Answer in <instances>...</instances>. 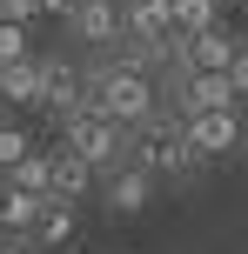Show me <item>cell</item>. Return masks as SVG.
Returning a JSON list of instances; mask_svg holds the SVG:
<instances>
[{
  "mask_svg": "<svg viewBox=\"0 0 248 254\" xmlns=\"http://www.w3.org/2000/svg\"><path fill=\"white\" fill-rule=\"evenodd\" d=\"M67 147H74L81 161H94V167H101V161H114V154L128 147V127L87 101V107H74V114H67Z\"/></svg>",
  "mask_w": 248,
  "mask_h": 254,
  "instance_id": "3",
  "label": "cell"
},
{
  "mask_svg": "<svg viewBox=\"0 0 248 254\" xmlns=\"http://www.w3.org/2000/svg\"><path fill=\"white\" fill-rule=\"evenodd\" d=\"M215 7H222V0H168V20H174V34H208V27H222L215 20Z\"/></svg>",
  "mask_w": 248,
  "mask_h": 254,
  "instance_id": "13",
  "label": "cell"
},
{
  "mask_svg": "<svg viewBox=\"0 0 248 254\" xmlns=\"http://www.w3.org/2000/svg\"><path fill=\"white\" fill-rule=\"evenodd\" d=\"M40 207H47V194H27V188H7V194H0V221L20 228V234L40 221Z\"/></svg>",
  "mask_w": 248,
  "mask_h": 254,
  "instance_id": "15",
  "label": "cell"
},
{
  "mask_svg": "<svg viewBox=\"0 0 248 254\" xmlns=\"http://www.w3.org/2000/svg\"><path fill=\"white\" fill-rule=\"evenodd\" d=\"M87 181H94V161H81V154L61 140V154H54V174H47V194H54V201H81V194H87Z\"/></svg>",
  "mask_w": 248,
  "mask_h": 254,
  "instance_id": "9",
  "label": "cell"
},
{
  "mask_svg": "<svg viewBox=\"0 0 248 254\" xmlns=\"http://www.w3.org/2000/svg\"><path fill=\"white\" fill-rule=\"evenodd\" d=\"M228 80H235V101H248V47H235V61H228Z\"/></svg>",
  "mask_w": 248,
  "mask_h": 254,
  "instance_id": "20",
  "label": "cell"
},
{
  "mask_svg": "<svg viewBox=\"0 0 248 254\" xmlns=\"http://www.w3.org/2000/svg\"><path fill=\"white\" fill-rule=\"evenodd\" d=\"M188 147H195V154H228V147H242V121H235V107L188 114Z\"/></svg>",
  "mask_w": 248,
  "mask_h": 254,
  "instance_id": "5",
  "label": "cell"
},
{
  "mask_svg": "<svg viewBox=\"0 0 248 254\" xmlns=\"http://www.w3.org/2000/svg\"><path fill=\"white\" fill-rule=\"evenodd\" d=\"M47 174H54V154H27V161L13 167V188H27V194H47Z\"/></svg>",
  "mask_w": 248,
  "mask_h": 254,
  "instance_id": "16",
  "label": "cell"
},
{
  "mask_svg": "<svg viewBox=\"0 0 248 254\" xmlns=\"http://www.w3.org/2000/svg\"><path fill=\"white\" fill-rule=\"evenodd\" d=\"M107 194H114V207H121V214H134V207H148V167L121 161V174L107 181Z\"/></svg>",
  "mask_w": 248,
  "mask_h": 254,
  "instance_id": "14",
  "label": "cell"
},
{
  "mask_svg": "<svg viewBox=\"0 0 248 254\" xmlns=\"http://www.w3.org/2000/svg\"><path fill=\"white\" fill-rule=\"evenodd\" d=\"M67 27H74L87 47H107V40L128 27V13H121V0H74V13H67Z\"/></svg>",
  "mask_w": 248,
  "mask_h": 254,
  "instance_id": "7",
  "label": "cell"
},
{
  "mask_svg": "<svg viewBox=\"0 0 248 254\" xmlns=\"http://www.w3.org/2000/svg\"><path fill=\"white\" fill-rule=\"evenodd\" d=\"M0 101H13V107H40V61H34V54L0 61Z\"/></svg>",
  "mask_w": 248,
  "mask_h": 254,
  "instance_id": "10",
  "label": "cell"
},
{
  "mask_svg": "<svg viewBox=\"0 0 248 254\" xmlns=\"http://www.w3.org/2000/svg\"><path fill=\"white\" fill-rule=\"evenodd\" d=\"M27 234H34L40 248H61L67 234H74V201H54V194H47V207H40V221H34Z\"/></svg>",
  "mask_w": 248,
  "mask_h": 254,
  "instance_id": "12",
  "label": "cell"
},
{
  "mask_svg": "<svg viewBox=\"0 0 248 254\" xmlns=\"http://www.w3.org/2000/svg\"><path fill=\"white\" fill-rule=\"evenodd\" d=\"M40 13H74V0H40Z\"/></svg>",
  "mask_w": 248,
  "mask_h": 254,
  "instance_id": "21",
  "label": "cell"
},
{
  "mask_svg": "<svg viewBox=\"0 0 248 254\" xmlns=\"http://www.w3.org/2000/svg\"><path fill=\"white\" fill-rule=\"evenodd\" d=\"M208 107H235V80L228 74H181V114H208Z\"/></svg>",
  "mask_w": 248,
  "mask_h": 254,
  "instance_id": "8",
  "label": "cell"
},
{
  "mask_svg": "<svg viewBox=\"0 0 248 254\" xmlns=\"http://www.w3.org/2000/svg\"><path fill=\"white\" fill-rule=\"evenodd\" d=\"M74 94H81V74L67 61H40V107L54 114H74Z\"/></svg>",
  "mask_w": 248,
  "mask_h": 254,
  "instance_id": "11",
  "label": "cell"
},
{
  "mask_svg": "<svg viewBox=\"0 0 248 254\" xmlns=\"http://www.w3.org/2000/svg\"><path fill=\"white\" fill-rule=\"evenodd\" d=\"M128 27L148 40V54H181V34H174V20H168V0H128Z\"/></svg>",
  "mask_w": 248,
  "mask_h": 254,
  "instance_id": "4",
  "label": "cell"
},
{
  "mask_svg": "<svg viewBox=\"0 0 248 254\" xmlns=\"http://www.w3.org/2000/svg\"><path fill=\"white\" fill-rule=\"evenodd\" d=\"M0 254H27V248H20V241H0Z\"/></svg>",
  "mask_w": 248,
  "mask_h": 254,
  "instance_id": "22",
  "label": "cell"
},
{
  "mask_svg": "<svg viewBox=\"0 0 248 254\" xmlns=\"http://www.w3.org/2000/svg\"><path fill=\"white\" fill-rule=\"evenodd\" d=\"M40 13V0H0V20H13V27H27Z\"/></svg>",
  "mask_w": 248,
  "mask_h": 254,
  "instance_id": "19",
  "label": "cell"
},
{
  "mask_svg": "<svg viewBox=\"0 0 248 254\" xmlns=\"http://www.w3.org/2000/svg\"><path fill=\"white\" fill-rule=\"evenodd\" d=\"M20 54H27V27L0 20V61H20Z\"/></svg>",
  "mask_w": 248,
  "mask_h": 254,
  "instance_id": "18",
  "label": "cell"
},
{
  "mask_svg": "<svg viewBox=\"0 0 248 254\" xmlns=\"http://www.w3.org/2000/svg\"><path fill=\"white\" fill-rule=\"evenodd\" d=\"M128 161L148 167V174H181L188 161H201L188 147V121H168V114H148L141 127H128Z\"/></svg>",
  "mask_w": 248,
  "mask_h": 254,
  "instance_id": "1",
  "label": "cell"
},
{
  "mask_svg": "<svg viewBox=\"0 0 248 254\" xmlns=\"http://www.w3.org/2000/svg\"><path fill=\"white\" fill-rule=\"evenodd\" d=\"M27 154H34V147H27V134H20V127H0V167H20Z\"/></svg>",
  "mask_w": 248,
  "mask_h": 254,
  "instance_id": "17",
  "label": "cell"
},
{
  "mask_svg": "<svg viewBox=\"0 0 248 254\" xmlns=\"http://www.w3.org/2000/svg\"><path fill=\"white\" fill-rule=\"evenodd\" d=\"M174 61H181V74H228V61H235V40H228L222 27H208V34H188Z\"/></svg>",
  "mask_w": 248,
  "mask_h": 254,
  "instance_id": "6",
  "label": "cell"
},
{
  "mask_svg": "<svg viewBox=\"0 0 248 254\" xmlns=\"http://www.w3.org/2000/svg\"><path fill=\"white\" fill-rule=\"evenodd\" d=\"M94 107L101 114H114L121 127H141L148 114H161L155 107V87H148V67L128 61V67H107L101 80H94Z\"/></svg>",
  "mask_w": 248,
  "mask_h": 254,
  "instance_id": "2",
  "label": "cell"
}]
</instances>
